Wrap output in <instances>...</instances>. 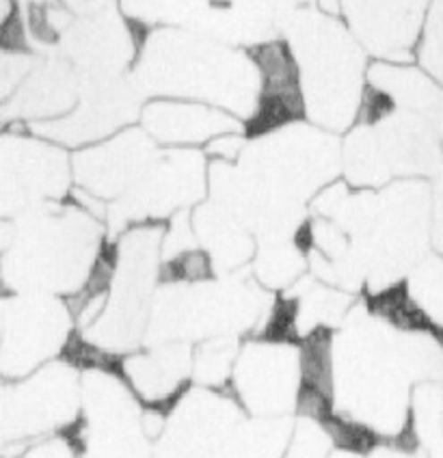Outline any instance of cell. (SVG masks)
<instances>
[{
  "label": "cell",
  "instance_id": "obj_1",
  "mask_svg": "<svg viewBox=\"0 0 443 458\" xmlns=\"http://www.w3.org/2000/svg\"><path fill=\"white\" fill-rule=\"evenodd\" d=\"M342 178V140L310 122L249 139L236 163L210 160L208 199L260 241L296 238L311 201Z\"/></svg>",
  "mask_w": 443,
  "mask_h": 458
},
{
  "label": "cell",
  "instance_id": "obj_2",
  "mask_svg": "<svg viewBox=\"0 0 443 458\" xmlns=\"http://www.w3.org/2000/svg\"><path fill=\"white\" fill-rule=\"evenodd\" d=\"M443 381V335L406 331L357 303L333 333V413L379 441L409 433L411 398Z\"/></svg>",
  "mask_w": 443,
  "mask_h": 458
},
{
  "label": "cell",
  "instance_id": "obj_3",
  "mask_svg": "<svg viewBox=\"0 0 443 458\" xmlns=\"http://www.w3.org/2000/svg\"><path fill=\"white\" fill-rule=\"evenodd\" d=\"M108 241L106 223L72 197L3 218L4 293L72 299L91 279Z\"/></svg>",
  "mask_w": 443,
  "mask_h": 458
},
{
  "label": "cell",
  "instance_id": "obj_4",
  "mask_svg": "<svg viewBox=\"0 0 443 458\" xmlns=\"http://www.w3.org/2000/svg\"><path fill=\"white\" fill-rule=\"evenodd\" d=\"M132 76L145 100L200 102L243 122L258 104L260 72L249 50L186 29L145 33Z\"/></svg>",
  "mask_w": 443,
  "mask_h": 458
},
{
  "label": "cell",
  "instance_id": "obj_5",
  "mask_svg": "<svg viewBox=\"0 0 443 458\" xmlns=\"http://www.w3.org/2000/svg\"><path fill=\"white\" fill-rule=\"evenodd\" d=\"M277 30L299 70L307 122L348 132L359 119L370 56L342 18L318 0H277Z\"/></svg>",
  "mask_w": 443,
  "mask_h": 458
},
{
  "label": "cell",
  "instance_id": "obj_6",
  "mask_svg": "<svg viewBox=\"0 0 443 458\" xmlns=\"http://www.w3.org/2000/svg\"><path fill=\"white\" fill-rule=\"evenodd\" d=\"M292 426L253 418L229 389L191 385L166 413L154 458H284Z\"/></svg>",
  "mask_w": 443,
  "mask_h": 458
},
{
  "label": "cell",
  "instance_id": "obj_7",
  "mask_svg": "<svg viewBox=\"0 0 443 458\" xmlns=\"http://www.w3.org/2000/svg\"><path fill=\"white\" fill-rule=\"evenodd\" d=\"M275 299L253 275H217L192 284H160L156 293L148 344H195L218 337L258 335Z\"/></svg>",
  "mask_w": 443,
  "mask_h": 458
},
{
  "label": "cell",
  "instance_id": "obj_8",
  "mask_svg": "<svg viewBox=\"0 0 443 458\" xmlns=\"http://www.w3.org/2000/svg\"><path fill=\"white\" fill-rule=\"evenodd\" d=\"M166 223H143L111 238L115 270L102 316L82 331L89 344L113 357H126L148 342L156 293L163 275Z\"/></svg>",
  "mask_w": 443,
  "mask_h": 458
},
{
  "label": "cell",
  "instance_id": "obj_9",
  "mask_svg": "<svg viewBox=\"0 0 443 458\" xmlns=\"http://www.w3.org/2000/svg\"><path fill=\"white\" fill-rule=\"evenodd\" d=\"M443 174V132L426 119L396 111L374 123H354L342 139V178L353 189H383L396 180H435Z\"/></svg>",
  "mask_w": 443,
  "mask_h": 458
},
{
  "label": "cell",
  "instance_id": "obj_10",
  "mask_svg": "<svg viewBox=\"0 0 443 458\" xmlns=\"http://www.w3.org/2000/svg\"><path fill=\"white\" fill-rule=\"evenodd\" d=\"M82 411V369L61 357L18 381H3V445L70 433Z\"/></svg>",
  "mask_w": 443,
  "mask_h": 458
},
{
  "label": "cell",
  "instance_id": "obj_11",
  "mask_svg": "<svg viewBox=\"0 0 443 458\" xmlns=\"http://www.w3.org/2000/svg\"><path fill=\"white\" fill-rule=\"evenodd\" d=\"M210 158L203 149L160 148L137 184L108 206V236L117 238L132 225L166 223L208 199Z\"/></svg>",
  "mask_w": 443,
  "mask_h": 458
},
{
  "label": "cell",
  "instance_id": "obj_12",
  "mask_svg": "<svg viewBox=\"0 0 443 458\" xmlns=\"http://www.w3.org/2000/svg\"><path fill=\"white\" fill-rule=\"evenodd\" d=\"M78 325L67 299L4 293L0 303V372L18 381L65 355Z\"/></svg>",
  "mask_w": 443,
  "mask_h": 458
},
{
  "label": "cell",
  "instance_id": "obj_13",
  "mask_svg": "<svg viewBox=\"0 0 443 458\" xmlns=\"http://www.w3.org/2000/svg\"><path fill=\"white\" fill-rule=\"evenodd\" d=\"M76 189L70 149L26 128H4L0 137V210L13 218L38 206L67 201Z\"/></svg>",
  "mask_w": 443,
  "mask_h": 458
},
{
  "label": "cell",
  "instance_id": "obj_14",
  "mask_svg": "<svg viewBox=\"0 0 443 458\" xmlns=\"http://www.w3.org/2000/svg\"><path fill=\"white\" fill-rule=\"evenodd\" d=\"M227 389L253 418L284 420L299 413L303 394L301 346L268 337H247Z\"/></svg>",
  "mask_w": 443,
  "mask_h": 458
},
{
  "label": "cell",
  "instance_id": "obj_15",
  "mask_svg": "<svg viewBox=\"0 0 443 458\" xmlns=\"http://www.w3.org/2000/svg\"><path fill=\"white\" fill-rule=\"evenodd\" d=\"M132 72L119 76L82 74V91L76 108L55 122L26 128L41 139L78 152L89 145L102 143L130 126H137L145 106Z\"/></svg>",
  "mask_w": 443,
  "mask_h": 458
},
{
  "label": "cell",
  "instance_id": "obj_16",
  "mask_svg": "<svg viewBox=\"0 0 443 458\" xmlns=\"http://www.w3.org/2000/svg\"><path fill=\"white\" fill-rule=\"evenodd\" d=\"M432 0H340V18L374 61L415 64Z\"/></svg>",
  "mask_w": 443,
  "mask_h": 458
},
{
  "label": "cell",
  "instance_id": "obj_17",
  "mask_svg": "<svg viewBox=\"0 0 443 458\" xmlns=\"http://www.w3.org/2000/svg\"><path fill=\"white\" fill-rule=\"evenodd\" d=\"M134 26L119 7L72 15L52 55L64 56L81 74L119 76L130 74L141 50Z\"/></svg>",
  "mask_w": 443,
  "mask_h": 458
},
{
  "label": "cell",
  "instance_id": "obj_18",
  "mask_svg": "<svg viewBox=\"0 0 443 458\" xmlns=\"http://www.w3.org/2000/svg\"><path fill=\"white\" fill-rule=\"evenodd\" d=\"M158 152L160 145L139 123L122 130L102 143L72 152L76 189L111 206L137 184Z\"/></svg>",
  "mask_w": 443,
  "mask_h": 458
},
{
  "label": "cell",
  "instance_id": "obj_19",
  "mask_svg": "<svg viewBox=\"0 0 443 458\" xmlns=\"http://www.w3.org/2000/svg\"><path fill=\"white\" fill-rule=\"evenodd\" d=\"M249 55L260 72V93L253 114L244 122L247 139L264 137L292 123L307 122L299 70L288 44L279 38L251 48Z\"/></svg>",
  "mask_w": 443,
  "mask_h": 458
},
{
  "label": "cell",
  "instance_id": "obj_20",
  "mask_svg": "<svg viewBox=\"0 0 443 458\" xmlns=\"http://www.w3.org/2000/svg\"><path fill=\"white\" fill-rule=\"evenodd\" d=\"M82 91V74L59 55H39L38 65L3 102L4 128H30L55 122L76 108Z\"/></svg>",
  "mask_w": 443,
  "mask_h": 458
},
{
  "label": "cell",
  "instance_id": "obj_21",
  "mask_svg": "<svg viewBox=\"0 0 443 458\" xmlns=\"http://www.w3.org/2000/svg\"><path fill=\"white\" fill-rule=\"evenodd\" d=\"M191 344H148L119 359V372L126 378L143 407L166 411L192 385Z\"/></svg>",
  "mask_w": 443,
  "mask_h": 458
},
{
  "label": "cell",
  "instance_id": "obj_22",
  "mask_svg": "<svg viewBox=\"0 0 443 458\" xmlns=\"http://www.w3.org/2000/svg\"><path fill=\"white\" fill-rule=\"evenodd\" d=\"M139 126L160 148L200 149L223 134L241 132L244 122L208 104L156 98L145 102Z\"/></svg>",
  "mask_w": 443,
  "mask_h": 458
},
{
  "label": "cell",
  "instance_id": "obj_23",
  "mask_svg": "<svg viewBox=\"0 0 443 458\" xmlns=\"http://www.w3.org/2000/svg\"><path fill=\"white\" fill-rule=\"evenodd\" d=\"M191 221L197 242L210 255L217 275L241 273L253 262L258 238L217 201L206 199L192 208Z\"/></svg>",
  "mask_w": 443,
  "mask_h": 458
},
{
  "label": "cell",
  "instance_id": "obj_24",
  "mask_svg": "<svg viewBox=\"0 0 443 458\" xmlns=\"http://www.w3.org/2000/svg\"><path fill=\"white\" fill-rule=\"evenodd\" d=\"M368 85L385 93L398 111L418 114L443 132V87L418 64L372 61Z\"/></svg>",
  "mask_w": 443,
  "mask_h": 458
},
{
  "label": "cell",
  "instance_id": "obj_25",
  "mask_svg": "<svg viewBox=\"0 0 443 458\" xmlns=\"http://www.w3.org/2000/svg\"><path fill=\"white\" fill-rule=\"evenodd\" d=\"M307 253L296 238L260 241L251 262V275L268 293H285L305 277Z\"/></svg>",
  "mask_w": 443,
  "mask_h": 458
},
{
  "label": "cell",
  "instance_id": "obj_26",
  "mask_svg": "<svg viewBox=\"0 0 443 458\" xmlns=\"http://www.w3.org/2000/svg\"><path fill=\"white\" fill-rule=\"evenodd\" d=\"M243 340L218 337L195 344L192 348V385L208 389H227Z\"/></svg>",
  "mask_w": 443,
  "mask_h": 458
},
{
  "label": "cell",
  "instance_id": "obj_27",
  "mask_svg": "<svg viewBox=\"0 0 443 458\" xmlns=\"http://www.w3.org/2000/svg\"><path fill=\"white\" fill-rule=\"evenodd\" d=\"M409 293L443 335V255L430 253L406 279Z\"/></svg>",
  "mask_w": 443,
  "mask_h": 458
},
{
  "label": "cell",
  "instance_id": "obj_28",
  "mask_svg": "<svg viewBox=\"0 0 443 458\" xmlns=\"http://www.w3.org/2000/svg\"><path fill=\"white\" fill-rule=\"evenodd\" d=\"M336 444L325 421L310 415H299L292 426L284 458H331Z\"/></svg>",
  "mask_w": 443,
  "mask_h": 458
},
{
  "label": "cell",
  "instance_id": "obj_29",
  "mask_svg": "<svg viewBox=\"0 0 443 458\" xmlns=\"http://www.w3.org/2000/svg\"><path fill=\"white\" fill-rule=\"evenodd\" d=\"M415 61L443 87V0H432Z\"/></svg>",
  "mask_w": 443,
  "mask_h": 458
},
{
  "label": "cell",
  "instance_id": "obj_30",
  "mask_svg": "<svg viewBox=\"0 0 443 458\" xmlns=\"http://www.w3.org/2000/svg\"><path fill=\"white\" fill-rule=\"evenodd\" d=\"M3 458H78V445L70 433L52 435L29 444L3 445Z\"/></svg>",
  "mask_w": 443,
  "mask_h": 458
},
{
  "label": "cell",
  "instance_id": "obj_31",
  "mask_svg": "<svg viewBox=\"0 0 443 458\" xmlns=\"http://www.w3.org/2000/svg\"><path fill=\"white\" fill-rule=\"evenodd\" d=\"M38 61V52L3 50V56H0V89H3L0 93H3V102L18 91V87L29 78Z\"/></svg>",
  "mask_w": 443,
  "mask_h": 458
},
{
  "label": "cell",
  "instance_id": "obj_32",
  "mask_svg": "<svg viewBox=\"0 0 443 458\" xmlns=\"http://www.w3.org/2000/svg\"><path fill=\"white\" fill-rule=\"evenodd\" d=\"M432 251L443 255V174L432 180Z\"/></svg>",
  "mask_w": 443,
  "mask_h": 458
},
{
  "label": "cell",
  "instance_id": "obj_33",
  "mask_svg": "<svg viewBox=\"0 0 443 458\" xmlns=\"http://www.w3.org/2000/svg\"><path fill=\"white\" fill-rule=\"evenodd\" d=\"M72 13L85 15V13H96L102 12V9L113 7L115 0H61Z\"/></svg>",
  "mask_w": 443,
  "mask_h": 458
},
{
  "label": "cell",
  "instance_id": "obj_34",
  "mask_svg": "<svg viewBox=\"0 0 443 458\" xmlns=\"http://www.w3.org/2000/svg\"><path fill=\"white\" fill-rule=\"evenodd\" d=\"M18 4H22V9H33V7H46V4H55L61 3V0H15Z\"/></svg>",
  "mask_w": 443,
  "mask_h": 458
}]
</instances>
